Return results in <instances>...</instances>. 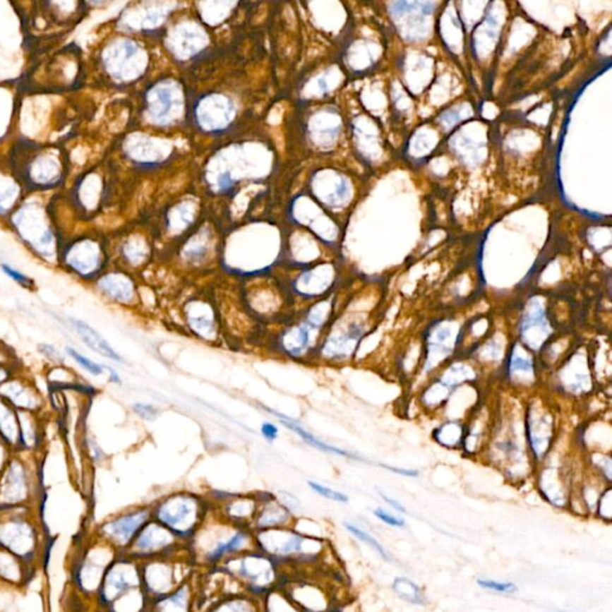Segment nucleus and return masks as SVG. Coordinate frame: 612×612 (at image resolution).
<instances>
[{"mask_svg":"<svg viewBox=\"0 0 612 612\" xmlns=\"http://www.w3.org/2000/svg\"><path fill=\"white\" fill-rule=\"evenodd\" d=\"M1 270H4V273L8 275V277H11L13 280L17 281L18 284H22V285H29V279H28L24 274L20 273L18 270H13L12 267L8 265H1Z\"/></svg>","mask_w":612,"mask_h":612,"instance_id":"a19ab883","label":"nucleus"},{"mask_svg":"<svg viewBox=\"0 0 612 612\" xmlns=\"http://www.w3.org/2000/svg\"><path fill=\"white\" fill-rule=\"evenodd\" d=\"M296 311L298 308L330 296L336 284V275L332 265L313 263L296 270L289 277H281Z\"/></svg>","mask_w":612,"mask_h":612,"instance_id":"6e6552de","label":"nucleus"},{"mask_svg":"<svg viewBox=\"0 0 612 612\" xmlns=\"http://www.w3.org/2000/svg\"><path fill=\"white\" fill-rule=\"evenodd\" d=\"M101 262V253L95 243L80 242L71 249L68 263L82 274L94 273Z\"/></svg>","mask_w":612,"mask_h":612,"instance_id":"393cba45","label":"nucleus"},{"mask_svg":"<svg viewBox=\"0 0 612 612\" xmlns=\"http://www.w3.org/2000/svg\"><path fill=\"white\" fill-rule=\"evenodd\" d=\"M260 498L258 494H246V496H224L218 505L212 503V506L222 518L232 522L238 527L251 529L255 515L258 513Z\"/></svg>","mask_w":612,"mask_h":612,"instance_id":"a211bd4d","label":"nucleus"},{"mask_svg":"<svg viewBox=\"0 0 612 612\" xmlns=\"http://www.w3.org/2000/svg\"><path fill=\"white\" fill-rule=\"evenodd\" d=\"M196 608V593L191 581L169 596L148 601L145 612H194Z\"/></svg>","mask_w":612,"mask_h":612,"instance_id":"4be33fe9","label":"nucleus"},{"mask_svg":"<svg viewBox=\"0 0 612 612\" xmlns=\"http://www.w3.org/2000/svg\"><path fill=\"white\" fill-rule=\"evenodd\" d=\"M270 274L243 281L239 298L246 311L262 328L289 320L296 308L280 277Z\"/></svg>","mask_w":612,"mask_h":612,"instance_id":"f03ea898","label":"nucleus"},{"mask_svg":"<svg viewBox=\"0 0 612 612\" xmlns=\"http://www.w3.org/2000/svg\"><path fill=\"white\" fill-rule=\"evenodd\" d=\"M133 412L145 421H155L160 415V410L157 407L144 402H138L136 404H133Z\"/></svg>","mask_w":612,"mask_h":612,"instance_id":"c9c22d12","label":"nucleus"},{"mask_svg":"<svg viewBox=\"0 0 612 612\" xmlns=\"http://www.w3.org/2000/svg\"><path fill=\"white\" fill-rule=\"evenodd\" d=\"M139 587H143L139 561L127 556L110 565L104 577L103 596L107 601L115 603L121 596Z\"/></svg>","mask_w":612,"mask_h":612,"instance_id":"ddd939ff","label":"nucleus"},{"mask_svg":"<svg viewBox=\"0 0 612 612\" xmlns=\"http://www.w3.org/2000/svg\"><path fill=\"white\" fill-rule=\"evenodd\" d=\"M151 519V507H139L108 522L103 530L115 546L128 548L139 531Z\"/></svg>","mask_w":612,"mask_h":612,"instance_id":"dca6fc26","label":"nucleus"},{"mask_svg":"<svg viewBox=\"0 0 612 612\" xmlns=\"http://www.w3.org/2000/svg\"><path fill=\"white\" fill-rule=\"evenodd\" d=\"M294 315L312 330L323 335L335 318V298L330 294L320 301H312L298 308Z\"/></svg>","mask_w":612,"mask_h":612,"instance_id":"412c9836","label":"nucleus"},{"mask_svg":"<svg viewBox=\"0 0 612 612\" xmlns=\"http://www.w3.org/2000/svg\"><path fill=\"white\" fill-rule=\"evenodd\" d=\"M29 174L35 184H53L54 181L58 180L60 175L58 162L53 160L52 157H37L30 164L28 175Z\"/></svg>","mask_w":612,"mask_h":612,"instance_id":"cd10ccee","label":"nucleus"},{"mask_svg":"<svg viewBox=\"0 0 612 612\" xmlns=\"http://www.w3.org/2000/svg\"><path fill=\"white\" fill-rule=\"evenodd\" d=\"M203 612H262V598L241 592L219 598Z\"/></svg>","mask_w":612,"mask_h":612,"instance_id":"b1692460","label":"nucleus"},{"mask_svg":"<svg viewBox=\"0 0 612 612\" xmlns=\"http://www.w3.org/2000/svg\"><path fill=\"white\" fill-rule=\"evenodd\" d=\"M146 114L155 124L167 125L180 112L181 94L172 80L157 83L145 96Z\"/></svg>","mask_w":612,"mask_h":612,"instance_id":"4468645a","label":"nucleus"},{"mask_svg":"<svg viewBox=\"0 0 612 612\" xmlns=\"http://www.w3.org/2000/svg\"><path fill=\"white\" fill-rule=\"evenodd\" d=\"M67 352L84 370L90 372L91 375L101 376L106 371V365L94 363L92 360L88 359L84 355L80 354L77 351H74L73 348H67Z\"/></svg>","mask_w":612,"mask_h":612,"instance_id":"f704fd0d","label":"nucleus"},{"mask_svg":"<svg viewBox=\"0 0 612 612\" xmlns=\"http://www.w3.org/2000/svg\"><path fill=\"white\" fill-rule=\"evenodd\" d=\"M274 327L275 330L267 339L274 354L296 363H313L320 334L312 330L296 315Z\"/></svg>","mask_w":612,"mask_h":612,"instance_id":"0eeeda50","label":"nucleus"},{"mask_svg":"<svg viewBox=\"0 0 612 612\" xmlns=\"http://www.w3.org/2000/svg\"><path fill=\"white\" fill-rule=\"evenodd\" d=\"M17 227L24 238L34 244L40 251H48L52 249L54 243V237L51 230L44 227L42 215L39 210L27 207L18 212L15 218Z\"/></svg>","mask_w":612,"mask_h":612,"instance_id":"6ab92c4d","label":"nucleus"},{"mask_svg":"<svg viewBox=\"0 0 612 612\" xmlns=\"http://www.w3.org/2000/svg\"><path fill=\"white\" fill-rule=\"evenodd\" d=\"M260 433H261L262 438L265 441L274 443L279 438L280 431H279V427L274 422L265 421L262 422L261 426H260Z\"/></svg>","mask_w":612,"mask_h":612,"instance_id":"58836bf2","label":"nucleus"},{"mask_svg":"<svg viewBox=\"0 0 612 612\" xmlns=\"http://www.w3.org/2000/svg\"><path fill=\"white\" fill-rule=\"evenodd\" d=\"M376 517L379 519V520H382L383 522H385L388 525H390V527H402L406 525V522L404 520L401 518H397V517H395V515H390V513H388V512L384 511L383 508H377L373 511Z\"/></svg>","mask_w":612,"mask_h":612,"instance_id":"ea45409f","label":"nucleus"},{"mask_svg":"<svg viewBox=\"0 0 612 612\" xmlns=\"http://www.w3.org/2000/svg\"><path fill=\"white\" fill-rule=\"evenodd\" d=\"M193 565L191 548L180 554L139 562L141 586L148 601L169 596L191 580Z\"/></svg>","mask_w":612,"mask_h":612,"instance_id":"423d86ee","label":"nucleus"},{"mask_svg":"<svg viewBox=\"0 0 612 612\" xmlns=\"http://www.w3.org/2000/svg\"><path fill=\"white\" fill-rule=\"evenodd\" d=\"M98 286L109 299L120 304L131 305L138 301L137 285L127 274H108L102 277Z\"/></svg>","mask_w":612,"mask_h":612,"instance_id":"5701e85b","label":"nucleus"},{"mask_svg":"<svg viewBox=\"0 0 612 612\" xmlns=\"http://www.w3.org/2000/svg\"><path fill=\"white\" fill-rule=\"evenodd\" d=\"M308 486L312 491L316 493L317 496L334 501V503H347L348 500H349V498L342 491H335V489L327 487V486L316 482V481H308Z\"/></svg>","mask_w":612,"mask_h":612,"instance_id":"72a5a7b5","label":"nucleus"},{"mask_svg":"<svg viewBox=\"0 0 612 612\" xmlns=\"http://www.w3.org/2000/svg\"><path fill=\"white\" fill-rule=\"evenodd\" d=\"M196 565L215 568L227 558L258 549L253 531L222 518L212 506L196 536L189 542Z\"/></svg>","mask_w":612,"mask_h":612,"instance_id":"f257e3e1","label":"nucleus"},{"mask_svg":"<svg viewBox=\"0 0 612 612\" xmlns=\"http://www.w3.org/2000/svg\"><path fill=\"white\" fill-rule=\"evenodd\" d=\"M508 368H510L511 373H515V372L529 373L534 368V364H532L530 359H525V358H522V356H519V355L513 353L511 355V359H510Z\"/></svg>","mask_w":612,"mask_h":612,"instance_id":"4c0bfd02","label":"nucleus"},{"mask_svg":"<svg viewBox=\"0 0 612 612\" xmlns=\"http://www.w3.org/2000/svg\"><path fill=\"white\" fill-rule=\"evenodd\" d=\"M477 584L482 589H491V591H494V592L515 593L517 591V586L515 584H512V582H500V581L479 579Z\"/></svg>","mask_w":612,"mask_h":612,"instance_id":"e433bc0d","label":"nucleus"},{"mask_svg":"<svg viewBox=\"0 0 612 612\" xmlns=\"http://www.w3.org/2000/svg\"><path fill=\"white\" fill-rule=\"evenodd\" d=\"M262 612H303L289 601L279 587L262 598Z\"/></svg>","mask_w":612,"mask_h":612,"instance_id":"c85d7f7f","label":"nucleus"},{"mask_svg":"<svg viewBox=\"0 0 612 612\" xmlns=\"http://www.w3.org/2000/svg\"><path fill=\"white\" fill-rule=\"evenodd\" d=\"M18 198V187L8 177L0 176V212L5 213Z\"/></svg>","mask_w":612,"mask_h":612,"instance_id":"7c9ffc66","label":"nucleus"},{"mask_svg":"<svg viewBox=\"0 0 612 612\" xmlns=\"http://www.w3.org/2000/svg\"><path fill=\"white\" fill-rule=\"evenodd\" d=\"M380 467L388 469L389 472H395V474H397V475L407 476V477H417V476H419V472H416V470H412V469L395 468V467H390V465L386 464H382Z\"/></svg>","mask_w":612,"mask_h":612,"instance_id":"79ce46f5","label":"nucleus"},{"mask_svg":"<svg viewBox=\"0 0 612 612\" xmlns=\"http://www.w3.org/2000/svg\"><path fill=\"white\" fill-rule=\"evenodd\" d=\"M258 513L255 515L251 530L263 531L293 527L294 515L270 493H260Z\"/></svg>","mask_w":612,"mask_h":612,"instance_id":"f3484780","label":"nucleus"},{"mask_svg":"<svg viewBox=\"0 0 612 612\" xmlns=\"http://www.w3.org/2000/svg\"><path fill=\"white\" fill-rule=\"evenodd\" d=\"M181 316L187 332L196 340L210 344L222 341L224 332L215 296L206 294L189 296L182 305Z\"/></svg>","mask_w":612,"mask_h":612,"instance_id":"1a4fd4ad","label":"nucleus"},{"mask_svg":"<svg viewBox=\"0 0 612 612\" xmlns=\"http://www.w3.org/2000/svg\"><path fill=\"white\" fill-rule=\"evenodd\" d=\"M379 494H380V496H382V499H384V501L389 503L390 506L394 507L395 510H397V511L406 513V508H404V506H403L401 503H398L397 500L391 499V498H389V496H386L385 494H383V493H379Z\"/></svg>","mask_w":612,"mask_h":612,"instance_id":"37998d69","label":"nucleus"},{"mask_svg":"<svg viewBox=\"0 0 612 612\" xmlns=\"http://www.w3.org/2000/svg\"><path fill=\"white\" fill-rule=\"evenodd\" d=\"M73 328L76 332H78V335L82 337L83 341L85 344H88L92 351L96 352L98 354L106 356L108 359L116 361V363H124L121 355L119 354L108 341H107L100 332H96L94 328H91L89 324L84 323L82 320H72Z\"/></svg>","mask_w":612,"mask_h":612,"instance_id":"a878e982","label":"nucleus"},{"mask_svg":"<svg viewBox=\"0 0 612 612\" xmlns=\"http://www.w3.org/2000/svg\"><path fill=\"white\" fill-rule=\"evenodd\" d=\"M236 116V107L230 98L222 95H211L201 98L196 107V120L206 132H220L227 129Z\"/></svg>","mask_w":612,"mask_h":612,"instance_id":"2eb2a0df","label":"nucleus"},{"mask_svg":"<svg viewBox=\"0 0 612 612\" xmlns=\"http://www.w3.org/2000/svg\"><path fill=\"white\" fill-rule=\"evenodd\" d=\"M365 332V325L359 320L343 322L334 318L320 337L313 363H342L349 359L356 351Z\"/></svg>","mask_w":612,"mask_h":612,"instance_id":"9d476101","label":"nucleus"},{"mask_svg":"<svg viewBox=\"0 0 612 612\" xmlns=\"http://www.w3.org/2000/svg\"><path fill=\"white\" fill-rule=\"evenodd\" d=\"M261 409L265 410L267 413L272 414L277 419V421L284 425V427L289 429V431H292L293 433H296V436L301 438L305 444H308L311 448H315L318 451L335 455V456L344 457V458H349V460L366 462V460L364 457L358 456V455L349 452L347 450L341 449V448H337L335 445L328 444L325 441L320 440V438H317L315 434H312L311 432H308V429H305L304 426L301 425V422L296 421L294 419L287 416L285 414L273 410L270 407L261 406Z\"/></svg>","mask_w":612,"mask_h":612,"instance_id":"aec40b11","label":"nucleus"},{"mask_svg":"<svg viewBox=\"0 0 612 612\" xmlns=\"http://www.w3.org/2000/svg\"><path fill=\"white\" fill-rule=\"evenodd\" d=\"M106 371L109 373L110 382L115 383V384H120L121 383L120 376L117 375L116 371L114 370L113 367L107 366L106 365Z\"/></svg>","mask_w":612,"mask_h":612,"instance_id":"c03bdc74","label":"nucleus"},{"mask_svg":"<svg viewBox=\"0 0 612 612\" xmlns=\"http://www.w3.org/2000/svg\"><path fill=\"white\" fill-rule=\"evenodd\" d=\"M189 548V543L176 537L172 531L151 519L133 539L128 549L129 558L137 561L165 558L180 554Z\"/></svg>","mask_w":612,"mask_h":612,"instance_id":"9b49d317","label":"nucleus"},{"mask_svg":"<svg viewBox=\"0 0 612 612\" xmlns=\"http://www.w3.org/2000/svg\"><path fill=\"white\" fill-rule=\"evenodd\" d=\"M520 329H522V339L527 342V340L530 339L531 335L534 334V329H537L539 336L546 339L548 332H549V323L546 320V311H544L542 305L539 304V303H534V304L530 305V308L522 318Z\"/></svg>","mask_w":612,"mask_h":612,"instance_id":"bb28decb","label":"nucleus"},{"mask_svg":"<svg viewBox=\"0 0 612 612\" xmlns=\"http://www.w3.org/2000/svg\"><path fill=\"white\" fill-rule=\"evenodd\" d=\"M124 256L132 265H140L148 260V250L138 241L128 242L124 246Z\"/></svg>","mask_w":612,"mask_h":612,"instance_id":"473e14b6","label":"nucleus"},{"mask_svg":"<svg viewBox=\"0 0 612 612\" xmlns=\"http://www.w3.org/2000/svg\"><path fill=\"white\" fill-rule=\"evenodd\" d=\"M344 527L347 529L348 532H351L354 536L355 539H359L361 542L366 543L367 546H371L372 549H375L384 560L391 561L389 553L383 548L382 544L373 536H371L370 534H367L366 531L361 530L360 527L353 525L351 522H344Z\"/></svg>","mask_w":612,"mask_h":612,"instance_id":"2f4dec72","label":"nucleus"},{"mask_svg":"<svg viewBox=\"0 0 612 612\" xmlns=\"http://www.w3.org/2000/svg\"><path fill=\"white\" fill-rule=\"evenodd\" d=\"M253 536L256 548L280 565L292 562L311 563L320 558L324 550L323 539L306 536L293 527L255 531Z\"/></svg>","mask_w":612,"mask_h":612,"instance_id":"39448f33","label":"nucleus"},{"mask_svg":"<svg viewBox=\"0 0 612 612\" xmlns=\"http://www.w3.org/2000/svg\"><path fill=\"white\" fill-rule=\"evenodd\" d=\"M212 508L210 500L191 491H175L157 500L151 507L153 520L191 542Z\"/></svg>","mask_w":612,"mask_h":612,"instance_id":"7ed1b4c3","label":"nucleus"},{"mask_svg":"<svg viewBox=\"0 0 612 612\" xmlns=\"http://www.w3.org/2000/svg\"><path fill=\"white\" fill-rule=\"evenodd\" d=\"M217 567L234 577L244 592L258 598L279 587L285 575L282 565L258 549L231 556Z\"/></svg>","mask_w":612,"mask_h":612,"instance_id":"20e7f679","label":"nucleus"},{"mask_svg":"<svg viewBox=\"0 0 612 612\" xmlns=\"http://www.w3.org/2000/svg\"><path fill=\"white\" fill-rule=\"evenodd\" d=\"M104 65L113 78L133 80L144 71L146 56L134 41L119 40L104 53Z\"/></svg>","mask_w":612,"mask_h":612,"instance_id":"f8f14e48","label":"nucleus"},{"mask_svg":"<svg viewBox=\"0 0 612 612\" xmlns=\"http://www.w3.org/2000/svg\"><path fill=\"white\" fill-rule=\"evenodd\" d=\"M394 591L401 599L412 604L421 605L425 603V596L420 587L407 577H397L395 580Z\"/></svg>","mask_w":612,"mask_h":612,"instance_id":"c756f323","label":"nucleus"}]
</instances>
